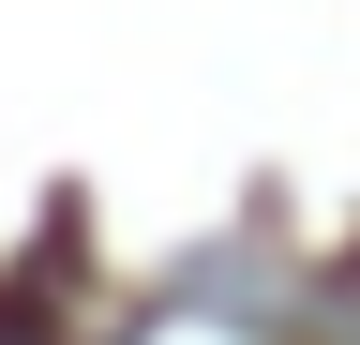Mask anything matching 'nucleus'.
I'll use <instances>...</instances> for the list:
<instances>
[]
</instances>
